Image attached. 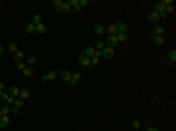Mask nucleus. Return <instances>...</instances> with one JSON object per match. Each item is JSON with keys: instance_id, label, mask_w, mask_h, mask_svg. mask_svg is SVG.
Wrapping results in <instances>:
<instances>
[{"instance_id": "1", "label": "nucleus", "mask_w": 176, "mask_h": 131, "mask_svg": "<svg viewBox=\"0 0 176 131\" xmlns=\"http://www.w3.org/2000/svg\"><path fill=\"white\" fill-rule=\"evenodd\" d=\"M53 6H55V10L59 12V14H67V12L73 8L69 0H67V2H63V0H53Z\"/></svg>"}, {"instance_id": "2", "label": "nucleus", "mask_w": 176, "mask_h": 131, "mask_svg": "<svg viewBox=\"0 0 176 131\" xmlns=\"http://www.w3.org/2000/svg\"><path fill=\"white\" fill-rule=\"evenodd\" d=\"M55 78H59V71H57V69H51L49 73H45L43 77H41V80H43V82H51V80H55Z\"/></svg>"}, {"instance_id": "3", "label": "nucleus", "mask_w": 176, "mask_h": 131, "mask_svg": "<svg viewBox=\"0 0 176 131\" xmlns=\"http://www.w3.org/2000/svg\"><path fill=\"white\" fill-rule=\"evenodd\" d=\"M69 2H71V6H73L75 10H84L88 4H90L88 0H69Z\"/></svg>"}, {"instance_id": "4", "label": "nucleus", "mask_w": 176, "mask_h": 131, "mask_svg": "<svg viewBox=\"0 0 176 131\" xmlns=\"http://www.w3.org/2000/svg\"><path fill=\"white\" fill-rule=\"evenodd\" d=\"M80 55H84V57H88V59H92V57H100V51H96L94 47H86ZM100 59H102V57H100Z\"/></svg>"}, {"instance_id": "5", "label": "nucleus", "mask_w": 176, "mask_h": 131, "mask_svg": "<svg viewBox=\"0 0 176 131\" xmlns=\"http://www.w3.org/2000/svg\"><path fill=\"white\" fill-rule=\"evenodd\" d=\"M170 4H172V0H161V2L155 4V12H163L166 6H170Z\"/></svg>"}, {"instance_id": "6", "label": "nucleus", "mask_w": 176, "mask_h": 131, "mask_svg": "<svg viewBox=\"0 0 176 131\" xmlns=\"http://www.w3.org/2000/svg\"><path fill=\"white\" fill-rule=\"evenodd\" d=\"M114 55H116V49H112V47H104L102 53H100V57H104V59H112Z\"/></svg>"}, {"instance_id": "7", "label": "nucleus", "mask_w": 176, "mask_h": 131, "mask_svg": "<svg viewBox=\"0 0 176 131\" xmlns=\"http://www.w3.org/2000/svg\"><path fill=\"white\" fill-rule=\"evenodd\" d=\"M94 33H96L98 37H104V33H106V28H104L102 24H94Z\"/></svg>"}, {"instance_id": "8", "label": "nucleus", "mask_w": 176, "mask_h": 131, "mask_svg": "<svg viewBox=\"0 0 176 131\" xmlns=\"http://www.w3.org/2000/svg\"><path fill=\"white\" fill-rule=\"evenodd\" d=\"M71 75H73V73H71V71H67V69H63V71L59 73V77L63 78V82H67V84H69V80H71Z\"/></svg>"}, {"instance_id": "9", "label": "nucleus", "mask_w": 176, "mask_h": 131, "mask_svg": "<svg viewBox=\"0 0 176 131\" xmlns=\"http://www.w3.org/2000/svg\"><path fill=\"white\" fill-rule=\"evenodd\" d=\"M153 35H165V26L157 24V26H155V30H153V33H151V37H153Z\"/></svg>"}, {"instance_id": "10", "label": "nucleus", "mask_w": 176, "mask_h": 131, "mask_svg": "<svg viewBox=\"0 0 176 131\" xmlns=\"http://www.w3.org/2000/svg\"><path fill=\"white\" fill-rule=\"evenodd\" d=\"M20 90H22V88H18V86H10V88H8V94H10L12 98H20Z\"/></svg>"}, {"instance_id": "11", "label": "nucleus", "mask_w": 176, "mask_h": 131, "mask_svg": "<svg viewBox=\"0 0 176 131\" xmlns=\"http://www.w3.org/2000/svg\"><path fill=\"white\" fill-rule=\"evenodd\" d=\"M78 80H80V73H73V75H71V80H69V84H71V86H77Z\"/></svg>"}, {"instance_id": "12", "label": "nucleus", "mask_w": 176, "mask_h": 131, "mask_svg": "<svg viewBox=\"0 0 176 131\" xmlns=\"http://www.w3.org/2000/svg\"><path fill=\"white\" fill-rule=\"evenodd\" d=\"M116 30H118V33H127V24L125 22H118L116 24Z\"/></svg>"}, {"instance_id": "13", "label": "nucleus", "mask_w": 176, "mask_h": 131, "mask_svg": "<svg viewBox=\"0 0 176 131\" xmlns=\"http://www.w3.org/2000/svg\"><path fill=\"white\" fill-rule=\"evenodd\" d=\"M0 114H2V116H10V114H12V106L2 104V106H0Z\"/></svg>"}, {"instance_id": "14", "label": "nucleus", "mask_w": 176, "mask_h": 131, "mask_svg": "<svg viewBox=\"0 0 176 131\" xmlns=\"http://www.w3.org/2000/svg\"><path fill=\"white\" fill-rule=\"evenodd\" d=\"M78 63H80L82 67H90V59L84 57V55H78Z\"/></svg>"}, {"instance_id": "15", "label": "nucleus", "mask_w": 176, "mask_h": 131, "mask_svg": "<svg viewBox=\"0 0 176 131\" xmlns=\"http://www.w3.org/2000/svg\"><path fill=\"white\" fill-rule=\"evenodd\" d=\"M153 41H155L157 45H165L166 37H165V35H153Z\"/></svg>"}, {"instance_id": "16", "label": "nucleus", "mask_w": 176, "mask_h": 131, "mask_svg": "<svg viewBox=\"0 0 176 131\" xmlns=\"http://www.w3.org/2000/svg\"><path fill=\"white\" fill-rule=\"evenodd\" d=\"M10 125V116H2L0 118V127H8Z\"/></svg>"}, {"instance_id": "17", "label": "nucleus", "mask_w": 176, "mask_h": 131, "mask_svg": "<svg viewBox=\"0 0 176 131\" xmlns=\"http://www.w3.org/2000/svg\"><path fill=\"white\" fill-rule=\"evenodd\" d=\"M24 63H26L28 67H33L35 63H37V57H26V59H24Z\"/></svg>"}, {"instance_id": "18", "label": "nucleus", "mask_w": 176, "mask_h": 131, "mask_svg": "<svg viewBox=\"0 0 176 131\" xmlns=\"http://www.w3.org/2000/svg\"><path fill=\"white\" fill-rule=\"evenodd\" d=\"M159 20H161V18H159V12H151V14H149V22H153V24H157L159 22Z\"/></svg>"}, {"instance_id": "19", "label": "nucleus", "mask_w": 176, "mask_h": 131, "mask_svg": "<svg viewBox=\"0 0 176 131\" xmlns=\"http://www.w3.org/2000/svg\"><path fill=\"white\" fill-rule=\"evenodd\" d=\"M106 33H108V35H116V33H118V30H116V24H110V26L106 28Z\"/></svg>"}, {"instance_id": "20", "label": "nucleus", "mask_w": 176, "mask_h": 131, "mask_svg": "<svg viewBox=\"0 0 176 131\" xmlns=\"http://www.w3.org/2000/svg\"><path fill=\"white\" fill-rule=\"evenodd\" d=\"M22 73H24V77H33V75H35V69H32V67H26Z\"/></svg>"}, {"instance_id": "21", "label": "nucleus", "mask_w": 176, "mask_h": 131, "mask_svg": "<svg viewBox=\"0 0 176 131\" xmlns=\"http://www.w3.org/2000/svg\"><path fill=\"white\" fill-rule=\"evenodd\" d=\"M30 94H32V92H30L28 88H22V90H20V98H22V100H28V98H30Z\"/></svg>"}, {"instance_id": "22", "label": "nucleus", "mask_w": 176, "mask_h": 131, "mask_svg": "<svg viewBox=\"0 0 176 131\" xmlns=\"http://www.w3.org/2000/svg\"><path fill=\"white\" fill-rule=\"evenodd\" d=\"M168 63H172V65L176 63V49H172V51H168Z\"/></svg>"}, {"instance_id": "23", "label": "nucleus", "mask_w": 176, "mask_h": 131, "mask_svg": "<svg viewBox=\"0 0 176 131\" xmlns=\"http://www.w3.org/2000/svg\"><path fill=\"white\" fill-rule=\"evenodd\" d=\"M116 39H118V43H123L127 39V33H116Z\"/></svg>"}, {"instance_id": "24", "label": "nucleus", "mask_w": 176, "mask_h": 131, "mask_svg": "<svg viewBox=\"0 0 176 131\" xmlns=\"http://www.w3.org/2000/svg\"><path fill=\"white\" fill-rule=\"evenodd\" d=\"M104 47H106V43H104V39H98V43H96V47H94V49L102 53V49H104Z\"/></svg>"}, {"instance_id": "25", "label": "nucleus", "mask_w": 176, "mask_h": 131, "mask_svg": "<svg viewBox=\"0 0 176 131\" xmlns=\"http://www.w3.org/2000/svg\"><path fill=\"white\" fill-rule=\"evenodd\" d=\"M8 51L16 55V53H18V51H20V49H18V45H16V43H10V45H8Z\"/></svg>"}, {"instance_id": "26", "label": "nucleus", "mask_w": 176, "mask_h": 131, "mask_svg": "<svg viewBox=\"0 0 176 131\" xmlns=\"http://www.w3.org/2000/svg\"><path fill=\"white\" fill-rule=\"evenodd\" d=\"M165 12H166V16H170V14H174V2H172L170 6H166V8H165Z\"/></svg>"}, {"instance_id": "27", "label": "nucleus", "mask_w": 176, "mask_h": 131, "mask_svg": "<svg viewBox=\"0 0 176 131\" xmlns=\"http://www.w3.org/2000/svg\"><path fill=\"white\" fill-rule=\"evenodd\" d=\"M131 127L139 131V129H141V121H139V120H133V121H131Z\"/></svg>"}, {"instance_id": "28", "label": "nucleus", "mask_w": 176, "mask_h": 131, "mask_svg": "<svg viewBox=\"0 0 176 131\" xmlns=\"http://www.w3.org/2000/svg\"><path fill=\"white\" fill-rule=\"evenodd\" d=\"M26 32L28 33H35V24H28V26H26Z\"/></svg>"}, {"instance_id": "29", "label": "nucleus", "mask_w": 176, "mask_h": 131, "mask_svg": "<svg viewBox=\"0 0 176 131\" xmlns=\"http://www.w3.org/2000/svg\"><path fill=\"white\" fill-rule=\"evenodd\" d=\"M32 24H35V26L43 24V22H41V16H39V14H35V16H33V22H32Z\"/></svg>"}, {"instance_id": "30", "label": "nucleus", "mask_w": 176, "mask_h": 131, "mask_svg": "<svg viewBox=\"0 0 176 131\" xmlns=\"http://www.w3.org/2000/svg\"><path fill=\"white\" fill-rule=\"evenodd\" d=\"M14 59H16V61H24V59H26V55H24L22 51H18V53L14 55Z\"/></svg>"}, {"instance_id": "31", "label": "nucleus", "mask_w": 176, "mask_h": 131, "mask_svg": "<svg viewBox=\"0 0 176 131\" xmlns=\"http://www.w3.org/2000/svg\"><path fill=\"white\" fill-rule=\"evenodd\" d=\"M35 33H45V26H43V24L35 26Z\"/></svg>"}, {"instance_id": "32", "label": "nucleus", "mask_w": 176, "mask_h": 131, "mask_svg": "<svg viewBox=\"0 0 176 131\" xmlns=\"http://www.w3.org/2000/svg\"><path fill=\"white\" fill-rule=\"evenodd\" d=\"M100 63V57H92V59H90V67H96Z\"/></svg>"}, {"instance_id": "33", "label": "nucleus", "mask_w": 176, "mask_h": 131, "mask_svg": "<svg viewBox=\"0 0 176 131\" xmlns=\"http://www.w3.org/2000/svg\"><path fill=\"white\" fill-rule=\"evenodd\" d=\"M16 67H18V71H24V69H26V63H24V61H18Z\"/></svg>"}, {"instance_id": "34", "label": "nucleus", "mask_w": 176, "mask_h": 131, "mask_svg": "<svg viewBox=\"0 0 176 131\" xmlns=\"http://www.w3.org/2000/svg\"><path fill=\"white\" fill-rule=\"evenodd\" d=\"M0 92H4V82H0Z\"/></svg>"}, {"instance_id": "35", "label": "nucleus", "mask_w": 176, "mask_h": 131, "mask_svg": "<svg viewBox=\"0 0 176 131\" xmlns=\"http://www.w3.org/2000/svg\"><path fill=\"white\" fill-rule=\"evenodd\" d=\"M147 131H159V129H157V127H149Z\"/></svg>"}, {"instance_id": "36", "label": "nucleus", "mask_w": 176, "mask_h": 131, "mask_svg": "<svg viewBox=\"0 0 176 131\" xmlns=\"http://www.w3.org/2000/svg\"><path fill=\"white\" fill-rule=\"evenodd\" d=\"M2 53H4V47H2V45H0V57H2Z\"/></svg>"}, {"instance_id": "37", "label": "nucleus", "mask_w": 176, "mask_h": 131, "mask_svg": "<svg viewBox=\"0 0 176 131\" xmlns=\"http://www.w3.org/2000/svg\"><path fill=\"white\" fill-rule=\"evenodd\" d=\"M0 118H2V114H0Z\"/></svg>"}]
</instances>
